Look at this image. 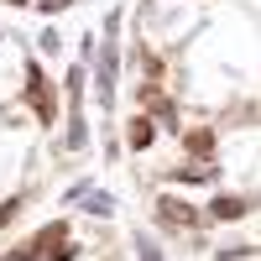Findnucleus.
Returning <instances> with one entry per match:
<instances>
[{
	"label": "nucleus",
	"instance_id": "obj_1",
	"mask_svg": "<svg viewBox=\"0 0 261 261\" xmlns=\"http://www.w3.org/2000/svg\"><path fill=\"white\" fill-rule=\"evenodd\" d=\"M27 99H32V110H37L42 120H53V115H58V105H53V89L37 79V68H32V84H27Z\"/></svg>",
	"mask_w": 261,
	"mask_h": 261
},
{
	"label": "nucleus",
	"instance_id": "obj_2",
	"mask_svg": "<svg viewBox=\"0 0 261 261\" xmlns=\"http://www.w3.org/2000/svg\"><path fill=\"white\" fill-rule=\"evenodd\" d=\"M188 151H193V157H209V151H214V136H209V130H188Z\"/></svg>",
	"mask_w": 261,
	"mask_h": 261
},
{
	"label": "nucleus",
	"instance_id": "obj_3",
	"mask_svg": "<svg viewBox=\"0 0 261 261\" xmlns=\"http://www.w3.org/2000/svg\"><path fill=\"white\" fill-rule=\"evenodd\" d=\"M130 146H151V120H136V125H130Z\"/></svg>",
	"mask_w": 261,
	"mask_h": 261
},
{
	"label": "nucleus",
	"instance_id": "obj_4",
	"mask_svg": "<svg viewBox=\"0 0 261 261\" xmlns=\"http://www.w3.org/2000/svg\"><path fill=\"white\" fill-rule=\"evenodd\" d=\"M162 214H172V220H178V225H193V214H188L183 204H167V199H162Z\"/></svg>",
	"mask_w": 261,
	"mask_h": 261
},
{
	"label": "nucleus",
	"instance_id": "obj_5",
	"mask_svg": "<svg viewBox=\"0 0 261 261\" xmlns=\"http://www.w3.org/2000/svg\"><path fill=\"white\" fill-rule=\"evenodd\" d=\"M241 209H246L241 199H220V204H214V214H220V220H230V214H241Z\"/></svg>",
	"mask_w": 261,
	"mask_h": 261
},
{
	"label": "nucleus",
	"instance_id": "obj_6",
	"mask_svg": "<svg viewBox=\"0 0 261 261\" xmlns=\"http://www.w3.org/2000/svg\"><path fill=\"white\" fill-rule=\"evenodd\" d=\"M141 261H162V256H157V246H151V241H141Z\"/></svg>",
	"mask_w": 261,
	"mask_h": 261
}]
</instances>
